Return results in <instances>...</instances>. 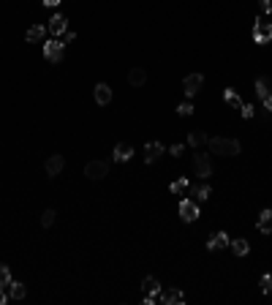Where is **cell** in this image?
<instances>
[{
	"mask_svg": "<svg viewBox=\"0 0 272 305\" xmlns=\"http://www.w3.org/2000/svg\"><path fill=\"white\" fill-rule=\"evenodd\" d=\"M209 150L218 155H240V142L229 139V136H212L209 139Z\"/></svg>",
	"mask_w": 272,
	"mask_h": 305,
	"instance_id": "1",
	"label": "cell"
},
{
	"mask_svg": "<svg viewBox=\"0 0 272 305\" xmlns=\"http://www.w3.org/2000/svg\"><path fill=\"white\" fill-rule=\"evenodd\" d=\"M142 289H145V303L147 305L161 303V283H158L155 275H147V278L142 281Z\"/></svg>",
	"mask_w": 272,
	"mask_h": 305,
	"instance_id": "2",
	"label": "cell"
},
{
	"mask_svg": "<svg viewBox=\"0 0 272 305\" xmlns=\"http://www.w3.org/2000/svg\"><path fill=\"white\" fill-rule=\"evenodd\" d=\"M253 41L256 44H270L272 41V22H264L261 17L253 19Z\"/></svg>",
	"mask_w": 272,
	"mask_h": 305,
	"instance_id": "3",
	"label": "cell"
},
{
	"mask_svg": "<svg viewBox=\"0 0 272 305\" xmlns=\"http://www.w3.org/2000/svg\"><path fill=\"white\" fill-rule=\"evenodd\" d=\"M63 46L60 41H55V38H46L44 41V57L49 60V63H60L63 60Z\"/></svg>",
	"mask_w": 272,
	"mask_h": 305,
	"instance_id": "4",
	"label": "cell"
},
{
	"mask_svg": "<svg viewBox=\"0 0 272 305\" xmlns=\"http://www.w3.org/2000/svg\"><path fill=\"white\" fill-rule=\"evenodd\" d=\"M180 218H183L185 223H193L199 218V204L196 199H183L180 202Z\"/></svg>",
	"mask_w": 272,
	"mask_h": 305,
	"instance_id": "5",
	"label": "cell"
},
{
	"mask_svg": "<svg viewBox=\"0 0 272 305\" xmlns=\"http://www.w3.org/2000/svg\"><path fill=\"white\" fill-rule=\"evenodd\" d=\"M202 85H204V76L202 74H188L183 79V93L188 95V98H193V95L202 90Z\"/></svg>",
	"mask_w": 272,
	"mask_h": 305,
	"instance_id": "6",
	"label": "cell"
},
{
	"mask_svg": "<svg viewBox=\"0 0 272 305\" xmlns=\"http://www.w3.org/2000/svg\"><path fill=\"white\" fill-rule=\"evenodd\" d=\"M84 174H87L90 180H104L109 174V164L106 161H90V164L84 166Z\"/></svg>",
	"mask_w": 272,
	"mask_h": 305,
	"instance_id": "7",
	"label": "cell"
},
{
	"mask_svg": "<svg viewBox=\"0 0 272 305\" xmlns=\"http://www.w3.org/2000/svg\"><path fill=\"white\" fill-rule=\"evenodd\" d=\"M93 98H95L98 107H106V104L112 101V87H109L106 82H98V85H95V90H93Z\"/></svg>",
	"mask_w": 272,
	"mask_h": 305,
	"instance_id": "8",
	"label": "cell"
},
{
	"mask_svg": "<svg viewBox=\"0 0 272 305\" xmlns=\"http://www.w3.org/2000/svg\"><path fill=\"white\" fill-rule=\"evenodd\" d=\"M193 166H196V174H199V177H209V174H212V164H209L207 152H196Z\"/></svg>",
	"mask_w": 272,
	"mask_h": 305,
	"instance_id": "9",
	"label": "cell"
},
{
	"mask_svg": "<svg viewBox=\"0 0 272 305\" xmlns=\"http://www.w3.org/2000/svg\"><path fill=\"white\" fill-rule=\"evenodd\" d=\"M131 155H133V147L128 145V142H120V145H114L112 158L117 161V164H126V161H131Z\"/></svg>",
	"mask_w": 272,
	"mask_h": 305,
	"instance_id": "10",
	"label": "cell"
},
{
	"mask_svg": "<svg viewBox=\"0 0 272 305\" xmlns=\"http://www.w3.org/2000/svg\"><path fill=\"white\" fill-rule=\"evenodd\" d=\"M229 235L226 232H212V235H209V240H207V248L209 251H221V248H226L229 245Z\"/></svg>",
	"mask_w": 272,
	"mask_h": 305,
	"instance_id": "11",
	"label": "cell"
},
{
	"mask_svg": "<svg viewBox=\"0 0 272 305\" xmlns=\"http://www.w3.org/2000/svg\"><path fill=\"white\" fill-rule=\"evenodd\" d=\"M63 166H65L63 155H49V158H46V174H49V177H57V174L63 172Z\"/></svg>",
	"mask_w": 272,
	"mask_h": 305,
	"instance_id": "12",
	"label": "cell"
},
{
	"mask_svg": "<svg viewBox=\"0 0 272 305\" xmlns=\"http://www.w3.org/2000/svg\"><path fill=\"white\" fill-rule=\"evenodd\" d=\"M161 303L164 305H180V303H185V294L180 292V289H166V292H161Z\"/></svg>",
	"mask_w": 272,
	"mask_h": 305,
	"instance_id": "13",
	"label": "cell"
},
{
	"mask_svg": "<svg viewBox=\"0 0 272 305\" xmlns=\"http://www.w3.org/2000/svg\"><path fill=\"white\" fill-rule=\"evenodd\" d=\"M161 152H164V145H161V142H147V145H145V161H147V164H152Z\"/></svg>",
	"mask_w": 272,
	"mask_h": 305,
	"instance_id": "14",
	"label": "cell"
},
{
	"mask_svg": "<svg viewBox=\"0 0 272 305\" xmlns=\"http://www.w3.org/2000/svg\"><path fill=\"white\" fill-rule=\"evenodd\" d=\"M256 226H259V232L270 235V232H272V210H261V213H259V221H256Z\"/></svg>",
	"mask_w": 272,
	"mask_h": 305,
	"instance_id": "15",
	"label": "cell"
},
{
	"mask_svg": "<svg viewBox=\"0 0 272 305\" xmlns=\"http://www.w3.org/2000/svg\"><path fill=\"white\" fill-rule=\"evenodd\" d=\"M145 82H147L145 68H131L128 71V85H131V87H142Z\"/></svg>",
	"mask_w": 272,
	"mask_h": 305,
	"instance_id": "16",
	"label": "cell"
},
{
	"mask_svg": "<svg viewBox=\"0 0 272 305\" xmlns=\"http://www.w3.org/2000/svg\"><path fill=\"white\" fill-rule=\"evenodd\" d=\"M49 33L52 36H63L65 33V17L63 14H55V17L49 19Z\"/></svg>",
	"mask_w": 272,
	"mask_h": 305,
	"instance_id": "17",
	"label": "cell"
},
{
	"mask_svg": "<svg viewBox=\"0 0 272 305\" xmlns=\"http://www.w3.org/2000/svg\"><path fill=\"white\" fill-rule=\"evenodd\" d=\"M27 41H46V27L44 25H30L25 33Z\"/></svg>",
	"mask_w": 272,
	"mask_h": 305,
	"instance_id": "18",
	"label": "cell"
},
{
	"mask_svg": "<svg viewBox=\"0 0 272 305\" xmlns=\"http://www.w3.org/2000/svg\"><path fill=\"white\" fill-rule=\"evenodd\" d=\"M231 248H234L237 256H248V254H251V242H248L245 237H240V240H231Z\"/></svg>",
	"mask_w": 272,
	"mask_h": 305,
	"instance_id": "19",
	"label": "cell"
},
{
	"mask_svg": "<svg viewBox=\"0 0 272 305\" xmlns=\"http://www.w3.org/2000/svg\"><path fill=\"white\" fill-rule=\"evenodd\" d=\"M270 79H267V76H259V79H256V95H259V98H267V95H270Z\"/></svg>",
	"mask_w": 272,
	"mask_h": 305,
	"instance_id": "20",
	"label": "cell"
},
{
	"mask_svg": "<svg viewBox=\"0 0 272 305\" xmlns=\"http://www.w3.org/2000/svg\"><path fill=\"white\" fill-rule=\"evenodd\" d=\"M209 194H212V188H209V185H193V188H190V196L193 199H209Z\"/></svg>",
	"mask_w": 272,
	"mask_h": 305,
	"instance_id": "21",
	"label": "cell"
},
{
	"mask_svg": "<svg viewBox=\"0 0 272 305\" xmlns=\"http://www.w3.org/2000/svg\"><path fill=\"white\" fill-rule=\"evenodd\" d=\"M8 294H11L14 300H22L27 294V289H25V283H17V281H11L8 283Z\"/></svg>",
	"mask_w": 272,
	"mask_h": 305,
	"instance_id": "22",
	"label": "cell"
},
{
	"mask_svg": "<svg viewBox=\"0 0 272 305\" xmlns=\"http://www.w3.org/2000/svg\"><path fill=\"white\" fill-rule=\"evenodd\" d=\"M223 98H226V104H229V107H234V109H242V104H245V101H242V98H240V95H237L231 87H229L226 93H223Z\"/></svg>",
	"mask_w": 272,
	"mask_h": 305,
	"instance_id": "23",
	"label": "cell"
},
{
	"mask_svg": "<svg viewBox=\"0 0 272 305\" xmlns=\"http://www.w3.org/2000/svg\"><path fill=\"white\" fill-rule=\"evenodd\" d=\"M204 142H207L204 131H190V133H188V145H190V147H202Z\"/></svg>",
	"mask_w": 272,
	"mask_h": 305,
	"instance_id": "24",
	"label": "cell"
},
{
	"mask_svg": "<svg viewBox=\"0 0 272 305\" xmlns=\"http://www.w3.org/2000/svg\"><path fill=\"white\" fill-rule=\"evenodd\" d=\"M55 218H57V213L55 210H44V213H41V226H52V223H55Z\"/></svg>",
	"mask_w": 272,
	"mask_h": 305,
	"instance_id": "25",
	"label": "cell"
},
{
	"mask_svg": "<svg viewBox=\"0 0 272 305\" xmlns=\"http://www.w3.org/2000/svg\"><path fill=\"white\" fill-rule=\"evenodd\" d=\"M259 289L264 294H272V275L267 273V275H261V281H259Z\"/></svg>",
	"mask_w": 272,
	"mask_h": 305,
	"instance_id": "26",
	"label": "cell"
},
{
	"mask_svg": "<svg viewBox=\"0 0 272 305\" xmlns=\"http://www.w3.org/2000/svg\"><path fill=\"white\" fill-rule=\"evenodd\" d=\"M185 188H188V180H185V177H180V180H174V183H171L169 185V191H171V194H183V191Z\"/></svg>",
	"mask_w": 272,
	"mask_h": 305,
	"instance_id": "27",
	"label": "cell"
},
{
	"mask_svg": "<svg viewBox=\"0 0 272 305\" xmlns=\"http://www.w3.org/2000/svg\"><path fill=\"white\" fill-rule=\"evenodd\" d=\"M177 114H183V117H190V114H193V104L190 101H183L177 107Z\"/></svg>",
	"mask_w": 272,
	"mask_h": 305,
	"instance_id": "28",
	"label": "cell"
},
{
	"mask_svg": "<svg viewBox=\"0 0 272 305\" xmlns=\"http://www.w3.org/2000/svg\"><path fill=\"white\" fill-rule=\"evenodd\" d=\"M11 283V270H8L6 264H0V286Z\"/></svg>",
	"mask_w": 272,
	"mask_h": 305,
	"instance_id": "29",
	"label": "cell"
},
{
	"mask_svg": "<svg viewBox=\"0 0 272 305\" xmlns=\"http://www.w3.org/2000/svg\"><path fill=\"white\" fill-rule=\"evenodd\" d=\"M259 8L261 14H272V0H259Z\"/></svg>",
	"mask_w": 272,
	"mask_h": 305,
	"instance_id": "30",
	"label": "cell"
},
{
	"mask_svg": "<svg viewBox=\"0 0 272 305\" xmlns=\"http://www.w3.org/2000/svg\"><path fill=\"white\" fill-rule=\"evenodd\" d=\"M240 114H242V117H245V120H248V117H253V107H251V104H242Z\"/></svg>",
	"mask_w": 272,
	"mask_h": 305,
	"instance_id": "31",
	"label": "cell"
},
{
	"mask_svg": "<svg viewBox=\"0 0 272 305\" xmlns=\"http://www.w3.org/2000/svg\"><path fill=\"white\" fill-rule=\"evenodd\" d=\"M169 152L174 155V158H180V152H183V145H171V147H169Z\"/></svg>",
	"mask_w": 272,
	"mask_h": 305,
	"instance_id": "32",
	"label": "cell"
},
{
	"mask_svg": "<svg viewBox=\"0 0 272 305\" xmlns=\"http://www.w3.org/2000/svg\"><path fill=\"white\" fill-rule=\"evenodd\" d=\"M261 104H264V109H267V112H272V93L267 95V98H261Z\"/></svg>",
	"mask_w": 272,
	"mask_h": 305,
	"instance_id": "33",
	"label": "cell"
},
{
	"mask_svg": "<svg viewBox=\"0 0 272 305\" xmlns=\"http://www.w3.org/2000/svg\"><path fill=\"white\" fill-rule=\"evenodd\" d=\"M46 8H55V6H60V0H41Z\"/></svg>",
	"mask_w": 272,
	"mask_h": 305,
	"instance_id": "34",
	"label": "cell"
},
{
	"mask_svg": "<svg viewBox=\"0 0 272 305\" xmlns=\"http://www.w3.org/2000/svg\"><path fill=\"white\" fill-rule=\"evenodd\" d=\"M74 38H76V33H74V30H65V44H71Z\"/></svg>",
	"mask_w": 272,
	"mask_h": 305,
	"instance_id": "35",
	"label": "cell"
},
{
	"mask_svg": "<svg viewBox=\"0 0 272 305\" xmlns=\"http://www.w3.org/2000/svg\"><path fill=\"white\" fill-rule=\"evenodd\" d=\"M6 303V292H3V286H0V305Z\"/></svg>",
	"mask_w": 272,
	"mask_h": 305,
	"instance_id": "36",
	"label": "cell"
}]
</instances>
